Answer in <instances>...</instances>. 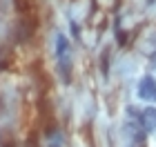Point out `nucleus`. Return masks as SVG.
Returning a JSON list of instances; mask_svg holds the SVG:
<instances>
[{
    "instance_id": "obj_1",
    "label": "nucleus",
    "mask_w": 156,
    "mask_h": 147,
    "mask_svg": "<svg viewBox=\"0 0 156 147\" xmlns=\"http://www.w3.org/2000/svg\"><path fill=\"white\" fill-rule=\"evenodd\" d=\"M138 96L147 103H156V80L152 76H145V78L138 82Z\"/></svg>"
},
{
    "instance_id": "obj_2",
    "label": "nucleus",
    "mask_w": 156,
    "mask_h": 147,
    "mask_svg": "<svg viewBox=\"0 0 156 147\" xmlns=\"http://www.w3.org/2000/svg\"><path fill=\"white\" fill-rule=\"evenodd\" d=\"M138 118H140V125H143L145 131H154L156 129V107H145Z\"/></svg>"
},
{
    "instance_id": "obj_3",
    "label": "nucleus",
    "mask_w": 156,
    "mask_h": 147,
    "mask_svg": "<svg viewBox=\"0 0 156 147\" xmlns=\"http://www.w3.org/2000/svg\"><path fill=\"white\" fill-rule=\"evenodd\" d=\"M152 62H154V65H156V54H154V56H152Z\"/></svg>"
}]
</instances>
